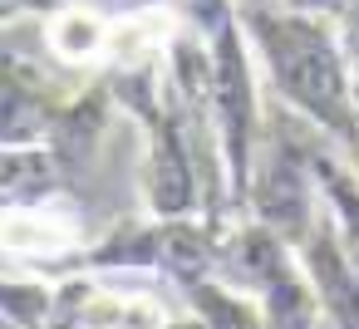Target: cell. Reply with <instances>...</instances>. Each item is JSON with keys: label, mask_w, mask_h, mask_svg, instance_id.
<instances>
[{"label": "cell", "mask_w": 359, "mask_h": 329, "mask_svg": "<svg viewBox=\"0 0 359 329\" xmlns=\"http://www.w3.org/2000/svg\"><path fill=\"white\" fill-rule=\"evenodd\" d=\"M241 30L285 108H295L305 123L330 133L354 162H359V99L344 59V40L330 15H305L271 0H241L236 6Z\"/></svg>", "instance_id": "cell-1"}, {"label": "cell", "mask_w": 359, "mask_h": 329, "mask_svg": "<svg viewBox=\"0 0 359 329\" xmlns=\"http://www.w3.org/2000/svg\"><path fill=\"white\" fill-rule=\"evenodd\" d=\"M295 251H300V265H305V275L315 285L320 314L334 329H359V265L344 255L330 211H320V221L310 226V236Z\"/></svg>", "instance_id": "cell-2"}, {"label": "cell", "mask_w": 359, "mask_h": 329, "mask_svg": "<svg viewBox=\"0 0 359 329\" xmlns=\"http://www.w3.org/2000/svg\"><path fill=\"white\" fill-rule=\"evenodd\" d=\"M40 84L45 79L20 64H0V148H35L55 128V108Z\"/></svg>", "instance_id": "cell-3"}, {"label": "cell", "mask_w": 359, "mask_h": 329, "mask_svg": "<svg viewBox=\"0 0 359 329\" xmlns=\"http://www.w3.org/2000/svg\"><path fill=\"white\" fill-rule=\"evenodd\" d=\"M79 241V226L60 211H50L45 202H25V206H0V246L20 251V255H65Z\"/></svg>", "instance_id": "cell-4"}, {"label": "cell", "mask_w": 359, "mask_h": 329, "mask_svg": "<svg viewBox=\"0 0 359 329\" xmlns=\"http://www.w3.org/2000/svg\"><path fill=\"white\" fill-rule=\"evenodd\" d=\"M310 162H315L320 202H325V211H330V221L339 231V246L359 265V167H344L339 158L315 153V148H310Z\"/></svg>", "instance_id": "cell-5"}, {"label": "cell", "mask_w": 359, "mask_h": 329, "mask_svg": "<svg viewBox=\"0 0 359 329\" xmlns=\"http://www.w3.org/2000/svg\"><path fill=\"white\" fill-rule=\"evenodd\" d=\"M172 40H177V20L168 10H133V15L114 20L104 55L114 59V69H138V64H153V50L172 45Z\"/></svg>", "instance_id": "cell-6"}, {"label": "cell", "mask_w": 359, "mask_h": 329, "mask_svg": "<svg viewBox=\"0 0 359 329\" xmlns=\"http://www.w3.org/2000/svg\"><path fill=\"white\" fill-rule=\"evenodd\" d=\"M182 290H187V300H192V309L207 329H271L266 309L246 304L236 295V285H217L212 275H202V280H187Z\"/></svg>", "instance_id": "cell-7"}, {"label": "cell", "mask_w": 359, "mask_h": 329, "mask_svg": "<svg viewBox=\"0 0 359 329\" xmlns=\"http://www.w3.org/2000/svg\"><path fill=\"white\" fill-rule=\"evenodd\" d=\"M55 187V158L35 148H0V206L40 202Z\"/></svg>", "instance_id": "cell-8"}, {"label": "cell", "mask_w": 359, "mask_h": 329, "mask_svg": "<svg viewBox=\"0 0 359 329\" xmlns=\"http://www.w3.org/2000/svg\"><path fill=\"white\" fill-rule=\"evenodd\" d=\"M109 30H114V25H109L104 15L84 10V6H69V10H60V15H50V45H55V55L69 59V64L99 59V55L109 50Z\"/></svg>", "instance_id": "cell-9"}, {"label": "cell", "mask_w": 359, "mask_h": 329, "mask_svg": "<svg viewBox=\"0 0 359 329\" xmlns=\"http://www.w3.org/2000/svg\"><path fill=\"white\" fill-rule=\"evenodd\" d=\"M339 40H344V59H349V79H354V99H359V0L339 15Z\"/></svg>", "instance_id": "cell-10"}, {"label": "cell", "mask_w": 359, "mask_h": 329, "mask_svg": "<svg viewBox=\"0 0 359 329\" xmlns=\"http://www.w3.org/2000/svg\"><path fill=\"white\" fill-rule=\"evenodd\" d=\"M280 6H290V10H305V15H330V20H339L354 0H280Z\"/></svg>", "instance_id": "cell-11"}]
</instances>
